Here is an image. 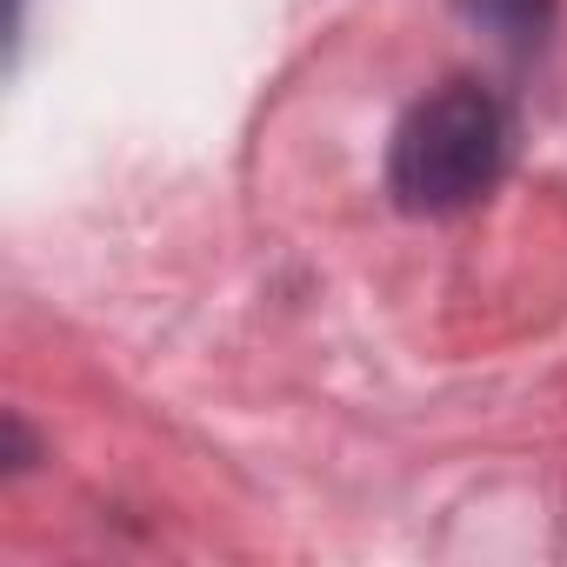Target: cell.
I'll return each mask as SVG.
<instances>
[{
  "mask_svg": "<svg viewBox=\"0 0 567 567\" xmlns=\"http://www.w3.org/2000/svg\"><path fill=\"white\" fill-rule=\"evenodd\" d=\"M507 167V114L487 87L447 81L408 107L388 147V187L408 214H461Z\"/></svg>",
  "mask_w": 567,
  "mask_h": 567,
  "instance_id": "cell-1",
  "label": "cell"
},
{
  "mask_svg": "<svg viewBox=\"0 0 567 567\" xmlns=\"http://www.w3.org/2000/svg\"><path fill=\"white\" fill-rule=\"evenodd\" d=\"M474 14H481L487 28L527 41V34H540V21H547V0H474Z\"/></svg>",
  "mask_w": 567,
  "mask_h": 567,
  "instance_id": "cell-2",
  "label": "cell"
}]
</instances>
